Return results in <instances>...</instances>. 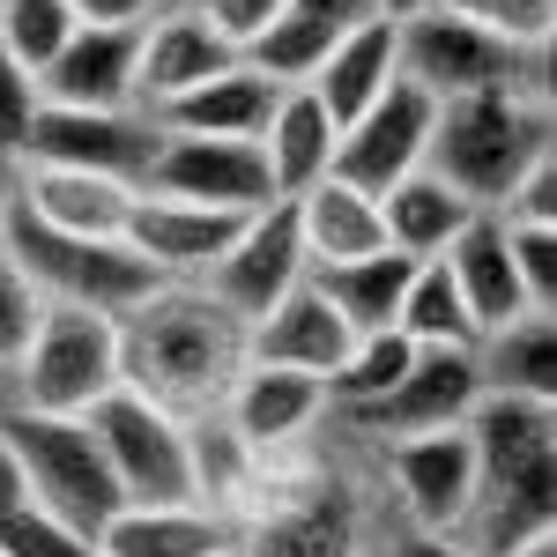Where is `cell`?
I'll return each instance as SVG.
<instances>
[{"label":"cell","instance_id":"cell-1","mask_svg":"<svg viewBox=\"0 0 557 557\" xmlns=\"http://www.w3.org/2000/svg\"><path fill=\"white\" fill-rule=\"evenodd\" d=\"M246 372V320H231L201 283H157L120 312V386L186 417L223 409L231 380Z\"/></svg>","mask_w":557,"mask_h":557},{"label":"cell","instance_id":"cell-2","mask_svg":"<svg viewBox=\"0 0 557 557\" xmlns=\"http://www.w3.org/2000/svg\"><path fill=\"white\" fill-rule=\"evenodd\" d=\"M550 157V97L543 89H483V97H446L431 120L424 164L461 201L475 209H506L520 178Z\"/></svg>","mask_w":557,"mask_h":557},{"label":"cell","instance_id":"cell-3","mask_svg":"<svg viewBox=\"0 0 557 557\" xmlns=\"http://www.w3.org/2000/svg\"><path fill=\"white\" fill-rule=\"evenodd\" d=\"M0 446L15 454V469H23V483H30V506L52 513V520H67V528H83L89 543H97V535L112 528V513L127 506L83 417L0 409Z\"/></svg>","mask_w":557,"mask_h":557},{"label":"cell","instance_id":"cell-4","mask_svg":"<svg viewBox=\"0 0 557 557\" xmlns=\"http://www.w3.org/2000/svg\"><path fill=\"white\" fill-rule=\"evenodd\" d=\"M0 253L30 275V290H38L45 305H83V312H104V320L134 312V305L164 283V275L127 246V238H67V231L30 223L23 209L8 215Z\"/></svg>","mask_w":557,"mask_h":557},{"label":"cell","instance_id":"cell-5","mask_svg":"<svg viewBox=\"0 0 557 557\" xmlns=\"http://www.w3.org/2000/svg\"><path fill=\"white\" fill-rule=\"evenodd\" d=\"M120 386V320L83 305H45L38 335L15 364V409L38 417H89Z\"/></svg>","mask_w":557,"mask_h":557},{"label":"cell","instance_id":"cell-6","mask_svg":"<svg viewBox=\"0 0 557 557\" xmlns=\"http://www.w3.org/2000/svg\"><path fill=\"white\" fill-rule=\"evenodd\" d=\"M543 60L550 52H520V45H498L491 30H475L461 15L431 8L417 23L394 30V67L401 83H417L431 104L446 97H483V89H543Z\"/></svg>","mask_w":557,"mask_h":557},{"label":"cell","instance_id":"cell-7","mask_svg":"<svg viewBox=\"0 0 557 557\" xmlns=\"http://www.w3.org/2000/svg\"><path fill=\"white\" fill-rule=\"evenodd\" d=\"M83 424L127 506H194V454H186V424L172 409L141 401L134 386H112Z\"/></svg>","mask_w":557,"mask_h":557},{"label":"cell","instance_id":"cell-8","mask_svg":"<svg viewBox=\"0 0 557 557\" xmlns=\"http://www.w3.org/2000/svg\"><path fill=\"white\" fill-rule=\"evenodd\" d=\"M141 194H164V201H194V209H223V215H260L275 209V178L260 141H215V134H172L157 141V164Z\"/></svg>","mask_w":557,"mask_h":557},{"label":"cell","instance_id":"cell-9","mask_svg":"<svg viewBox=\"0 0 557 557\" xmlns=\"http://www.w3.org/2000/svg\"><path fill=\"white\" fill-rule=\"evenodd\" d=\"M157 141L164 127L141 120V112H75V104H38L30 141H23V164H67V172H97L120 178V186H149L157 164Z\"/></svg>","mask_w":557,"mask_h":557},{"label":"cell","instance_id":"cell-10","mask_svg":"<svg viewBox=\"0 0 557 557\" xmlns=\"http://www.w3.org/2000/svg\"><path fill=\"white\" fill-rule=\"evenodd\" d=\"M305 275H312V260H305V238H298V215L290 201H275V209H260L238 223V238L215 253V268L201 275V290H209L231 320H246L253 327L260 312L275 298H290Z\"/></svg>","mask_w":557,"mask_h":557},{"label":"cell","instance_id":"cell-11","mask_svg":"<svg viewBox=\"0 0 557 557\" xmlns=\"http://www.w3.org/2000/svg\"><path fill=\"white\" fill-rule=\"evenodd\" d=\"M431 120H438V104H431L417 83H394L349 120L343 134H335V172L327 178H343V186H357V194H372L380 201L394 178H409L417 164H424V149H431Z\"/></svg>","mask_w":557,"mask_h":557},{"label":"cell","instance_id":"cell-12","mask_svg":"<svg viewBox=\"0 0 557 557\" xmlns=\"http://www.w3.org/2000/svg\"><path fill=\"white\" fill-rule=\"evenodd\" d=\"M386 483L401 491V513L417 535H454L475 498V446L469 424L424 431V438H386Z\"/></svg>","mask_w":557,"mask_h":557},{"label":"cell","instance_id":"cell-13","mask_svg":"<svg viewBox=\"0 0 557 557\" xmlns=\"http://www.w3.org/2000/svg\"><path fill=\"white\" fill-rule=\"evenodd\" d=\"M483 401V380H475V349H417L409 372L394 380L386 401H372L364 417H349L372 438H424V431H454L469 424V409Z\"/></svg>","mask_w":557,"mask_h":557},{"label":"cell","instance_id":"cell-14","mask_svg":"<svg viewBox=\"0 0 557 557\" xmlns=\"http://www.w3.org/2000/svg\"><path fill=\"white\" fill-rule=\"evenodd\" d=\"M215 417L231 424V438H238L253 461H268V454H283L290 438H305V431L327 417V386L312 380V372L246 364V372L231 380V394H223V409H215Z\"/></svg>","mask_w":557,"mask_h":557},{"label":"cell","instance_id":"cell-15","mask_svg":"<svg viewBox=\"0 0 557 557\" xmlns=\"http://www.w3.org/2000/svg\"><path fill=\"white\" fill-rule=\"evenodd\" d=\"M238 52L215 38L209 23H201V8L194 0H164L149 23H141V60H134V104H149V120L172 104V97H186L194 83H209V75H223Z\"/></svg>","mask_w":557,"mask_h":557},{"label":"cell","instance_id":"cell-16","mask_svg":"<svg viewBox=\"0 0 557 557\" xmlns=\"http://www.w3.org/2000/svg\"><path fill=\"white\" fill-rule=\"evenodd\" d=\"M134 201L141 194L120 178L67 172V164H15V209L45 231H67V238H127Z\"/></svg>","mask_w":557,"mask_h":557},{"label":"cell","instance_id":"cell-17","mask_svg":"<svg viewBox=\"0 0 557 557\" xmlns=\"http://www.w3.org/2000/svg\"><path fill=\"white\" fill-rule=\"evenodd\" d=\"M246 215H223V209H194V201H164V194H141L127 215V246L164 283H201L215 268V253L238 238Z\"/></svg>","mask_w":557,"mask_h":557},{"label":"cell","instance_id":"cell-18","mask_svg":"<svg viewBox=\"0 0 557 557\" xmlns=\"http://www.w3.org/2000/svg\"><path fill=\"white\" fill-rule=\"evenodd\" d=\"M134 60L141 30H75L38 75L45 104H75V112H134Z\"/></svg>","mask_w":557,"mask_h":557},{"label":"cell","instance_id":"cell-19","mask_svg":"<svg viewBox=\"0 0 557 557\" xmlns=\"http://www.w3.org/2000/svg\"><path fill=\"white\" fill-rule=\"evenodd\" d=\"M438 268H446V283L461 290V305H469L475 343L498 335V327H513V320H528V298H520V275H513V246H506V223L491 209L469 215V231L438 253ZM535 320H543V312H535Z\"/></svg>","mask_w":557,"mask_h":557},{"label":"cell","instance_id":"cell-20","mask_svg":"<svg viewBox=\"0 0 557 557\" xmlns=\"http://www.w3.org/2000/svg\"><path fill=\"white\" fill-rule=\"evenodd\" d=\"M349 343H357V335L335 320V305L320 298L312 283H298L290 298H275L253 327H246V364H283V372L327 380V372L349 357Z\"/></svg>","mask_w":557,"mask_h":557},{"label":"cell","instance_id":"cell-21","mask_svg":"<svg viewBox=\"0 0 557 557\" xmlns=\"http://www.w3.org/2000/svg\"><path fill=\"white\" fill-rule=\"evenodd\" d=\"M357 550H364V535H357L343 483H312L298 498L268 506L238 535V557H357Z\"/></svg>","mask_w":557,"mask_h":557},{"label":"cell","instance_id":"cell-22","mask_svg":"<svg viewBox=\"0 0 557 557\" xmlns=\"http://www.w3.org/2000/svg\"><path fill=\"white\" fill-rule=\"evenodd\" d=\"M238 550V528L209 506H120L97 535V557H223Z\"/></svg>","mask_w":557,"mask_h":557},{"label":"cell","instance_id":"cell-23","mask_svg":"<svg viewBox=\"0 0 557 557\" xmlns=\"http://www.w3.org/2000/svg\"><path fill=\"white\" fill-rule=\"evenodd\" d=\"M275 97H283V89L268 83V75H253L246 60H231L223 75H209V83L186 89V97H172V104L157 112V127H172V134H215V141H260L268 112H275Z\"/></svg>","mask_w":557,"mask_h":557},{"label":"cell","instance_id":"cell-24","mask_svg":"<svg viewBox=\"0 0 557 557\" xmlns=\"http://www.w3.org/2000/svg\"><path fill=\"white\" fill-rule=\"evenodd\" d=\"M469 215H483L475 201H461L446 178L431 172V164H417L409 178H394L380 194V223H386V246L409 260H438L461 231H469Z\"/></svg>","mask_w":557,"mask_h":557},{"label":"cell","instance_id":"cell-25","mask_svg":"<svg viewBox=\"0 0 557 557\" xmlns=\"http://www.w3.org/2000/svg\"><path fill=\"white\" fill-rule=\"evenodd\" d=\"M260 157H268V178H275L283 201H298L305 186H320L335 172V120L320 112L312 89H283L275 97V112L260 127Z\"/></svg>","mask_w":557,"mask_h":557},{"label":"cell","instance_id":"cell-26","mask_svg":"<svg viewBox=\"0 0 557 557\" xmlns=\"http://www.w3.org/2000/svg\"><path fill=\"white\" fill-rule=\"evenodd\" d=\"M298 238H305V260L312 268H335V260H364L386 246V223H380V201L372 194H357L343 178H320V186H305L298 201Z\"/></svg>","mask_w":557,"mask_h":557},{"label":"cell","instance_id":"cell-27","mask_svg":"<svg viewBox=\"0 0 557 557\" xmlns=\"http://www.w3.org/2000/svg\"><path fill=\"white\" fill-rule=\"evenodd\" d=\"M409 275H417V260L380 246V253L364 260H335V268H312L305 283L320 290V298L335 305V320H343L349 335H386L394 327V312H401V290H409Z\"/></svg>","mask_w":557,"mask_h":557},{"label":"cell","instance_id":"cell-28","mask_svg":"<svg viewBox=\"0 0 557 557\" xmlns=\"http://www.w3.org/2000/svg\"><path fill=\"white\" fill-rule=\"evenodd\" d=\"M394 75H401V67H394V23H380V15H372V23H357V30H343V38H335V52L320 60V75H312L305 89L320 97V112H327V120H335V134H343L349 120H357V112H364V104L394 83Z\"/></svg>","mask_w":557,"mask_h":557},{"label":"cell","instance_id":"cell-29","mask_svg":"<svg viewBox=\"0 0 557 557\" xmlns=\"http://www.w3.org/2000/svg\"><path fill=\"white\" fill-rule=\"evenodd\" d=\"M475 380L483 394H535V401H557V327L550 320H513L498 335L475 343Z\"/></svg>","mask_w":557,"mask_h":557},{"label":"cell","instance_id":"cell-30","mask_svg":"<svg viewBox=\"0 0 557 557\" xmlns=\"http://www.w3.org/2000/svg\"><path fill=\"white\" fill-rule=\"evenodd\" d=\"M394 335H409L417 349H475V320L438 260H417V275L401 290V312H394Z\"/></svg>","mask_w":557,"mask_h":557},{"label":"cell","instance_id":"cell-31","mask_svg":"<svg viewBox=\"0 0 557 557\" xmlns=\"http://www.w3.org/2000/svg\"><path fill=\"white\" fill-rule=\"evenodd\" d=\"M335 38H343V30H327V23H312V15H298V8H283L238 60H246L253 75H268L275 89H305L312 75H320V60L335 52Z\"/></svg>","mask_w":557,"mask_h":557},{"label":"cell","instance_id":"cell-32","mask_svg":"<svg viewBox=\"0 0 557 557\" xmlns=\"http://www.w3.org/2000/svg\"><path fill=\"white\" fill-rule=\"evenodd\" d=\"M409 357H417V343H409V335H394V327H386V335H357V343H349V357L327 372V380H320V386H327V409L364 417L372 401H386V394H394V380L409 372Z\"/></svg>","mask_w":557,"mask_h":557},{"label":"cell","instance_id":"cell-33","mask_svg":"<svg viewBox=\"0 0 557 557\" xmlns=\"http://www.w3.org/2000/svg\"><path fill=\"white\" fill-rule=\"evenodd\" d=\"M83 23L67 15V0H0V52L23 60L30 75L52 67V52L75 38Z\"/></svg>","mask_w":557,"mask_h":557},{"label":"cell","instance_id":"cell-34","mask_svg":"<svg viewBox=\"0 0 557 557\" xmlns=\"http://www.w3.org/2000/svg\"><path fill=\"white\" fill-rule=\"evenodd\" d=\"M438 8L491 30L498 45H520V52H550V30H557V0H438Z\"/></svg>","mask_w":557,"mask_h":557},{"label":"cell","instance_id":"cell-35","mask_svg":"<svg viewBox=\"0 0 557 557\" xmlns=\"http://www.w3.org/2000/svg\"><path fill=\"white\" fill-rule=\"evenodd\" d=\"M506 223V215H498ZM506 246H513V275L528 312H557V223H506Z\"/></svg>","mask_w":557,"mask_h":557},{"label":"cell","instance_id":"cell-36","mask_svg":"<svg viewBox=\"0 0 557 557\" xmlns=\"http://www.w3.org/2000/svg\"><path fill=\"white\" fill-rule=\"evenodd\" d=\"M38 320H45V298L30 290V275L0 253V372L23 364V349H30V335H38Z\"/></svg>","mask_w":557,"mask_h":557},{"label":"cell","instance_id":"cell-37","mask_svg":"<svg viewBox=\"0 0 557 557\" xmlns=\"http://www.w3.org/2000/svg\"><path fill=\"white\" fill-rule=\"evenodd\" d=\"M0 557H97V543H89L83 528H67V520L23 506V513L0 528Z\"/></svg>","mask_w":557,"mask_h":557},{"label":"cell","instance_id":"cell-38","mask_svg":"<svg viewBox=\"0 0 557 557\" xmlns=\"http://www.w3.org/2000/svg\"><path fill=\"white\" fill-rule=\"evenodd\" d=\"M38 75L23 60L0 52V164H23V141H30V120H38Z\"/></svg>","mask_w":557,"mask_h":557},{"label":"cell","instance_id":"cell-39","mask_svg":"<svg viewBox=\"0 0 557 557\" xmlns=\"http://www.w3.org/2000/svg\"><path fill=\"white\" fill-rule=\"evenodd\" d=\"M194 8H201V23H209V30L231 45V52H246V45H253L260 30H268V23L290 8V0H194Z\"/></svg>","mask_w":557,"mask_h":557},{"label":"cell","instance_id":"cell-40","mask_svg":"<svg viewBox=\"0 0 557 557\" xmlns=\"http://www.w3.org/2000/svg\"><path fill=\"white\" fill-rule=\"evenodd\" d=\"M498 215H506V223H557V157H543L535 172L520 178Z\"/></svg>","mask_w":557,"mask_h":557},{"label":"cell","instance_id":"cell-41","mask_svg":"<svg viewBox=\"0 0 557 557\" xmlns=\"http://www.w3.org/2000/svg\"><path fill=\"white\" fill-rule=\"evenodd\" d=\"M67 15L89 30H141L157 15V0H67Z\"/></svg>","mask_w":557,"mask_h":557},{"label":"cell","instance_id":"cell-42","mask_svg":"<svg viewBox=\"0 0 557 557\" xmlns=\"http://www.w3.org/2000/svg\"><path fill=\"white\" fill-rule=\"evenodd\" d=\"M298 15L312 23H327V30H357V23H372V0H290Z\"/></svg>","mask_w":557,"mask_h":557},{"label":"cell","instance_id":"cell-43","mask_svg":"<svg viewBox=\"0 0 557 557\" xmlns=\"http://www.w3.org/2000/svg\"><path fill=\"white\" fill-rule=\"evenodd\" d=\"M23 506H30V483H23V469H15V454L0 446V528L23 513Z\"/></svg>","mask_w":557,"mask_h":557},{"label":"cell","instance_id":"cell-44","mask_svg":"<svg viewBox=\"0 0 557 557\" xmlns=\"http://www.w3.org/2000/svg\"><path fill=\"white\" fill-rule=\"evenodd\" d=\"M357 557H461V550H454V543H438V535H417V528H409L401 543H386V550H357Z\"/></svg>","mask_w":557,"mask_h":557},{"label":"cell","instance_id":"cell-45","mask_svg":"<svg viewBox=\"0 0 557 557\" xmlns=\"http://www.w3.org/2000/svg\"><path fill=\"white\" fill-rule=\"evenodd\" d=\"M431 8H438V0H372V15L394 23V30H401V23H417V15H431Z\"/></svg>","mask_w":557,"mask_h":557},{"label":"cell","instance_id":"cell-46","mask_svg":"<svg viewBox=\"0 0 557 557\" xmlns=\"http://www.w3.org/2000/svg\"><path fill=\"white\" fill-rule=\"evenodd\" d=\"M506 557H557V528H543V535H528V543H513Z\"/></svg>","mask_w":557,"mask_h":557},{"label":"cell","instance_id":"cell-47","mask_svg":"<svg viewBox=\"0 0 557 557\" xmlns=\"http://www.w3.org/2000/svg\"><path fill=\"white\" fill-rule=\"evenodd\" d=\"M8 215H15V164H0V231H8Z\"/></svg>","mask_w":557,"mask_h":557},{"label":"cell","instance_id":"cell-48","mask_svg":"<svg viewBox=\"0 0 557 557\" xmlns=\"http://www.w3.org/2000/svg\"><path fill=\"white\" fill-rule=\"evenodd\" d=\"M223 557H238V550H223Z\"/></svg>","mask_w":557,"mask_h":557}]
</instances>
